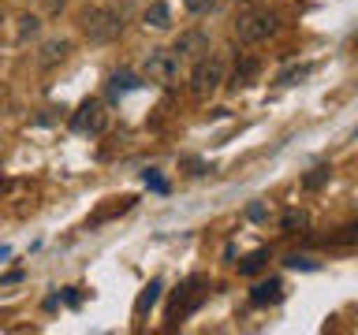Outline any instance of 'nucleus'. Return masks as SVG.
<instances>
[{"label":"nucleus","instance_id":"20e7f679","mask_svg":"<svg viewBox=\"0 0 358 335\" xmlns=\"http://www.w3.org/2000/svg\"><path fill=\"white\" fill-rule=\"evenodd\" d=\"M224 82V60L220 56H201V60H194V67H190V75H187V94L194 97V100H206L213 97L220 89Z\"/></svg>","mask_w":358,"mask_h":335},{"label":"nucleus","instance_id":"4be33fe9","mask_svg":"<svg viewBox=\"0 0 358 335\" xmlns=\"http://www.w3.org/2000/svg\"><path fill=\"white\" fill-rule=\"evenodd\" d=\"M284 265H287V268H306V272H313V268H317V261H313V257H302V253H287Z\"/></svg>","mask_w":358,"mask_h":335},{"label":"nucleus","instance_id":"9b49d317","mask_svg":"<svg viewBox=\"0 0 358 335\" xmlns=\"http://www.w3.org/2000/svg\"><path fill=\"white\" fill-rule=\"evenodd\" d=\"M142 82H138V75H131V71H112L108 75V86H105V97L116 105L120 97H127L131 89H138Z\"/></svg>","mask_w":358,"mask_h":335},{"label":"nucleus","instance_id":"a211bd4d","mask_svg":"<svg viewBox=\"0 0 358 335\" xmlns=\"http://www.w3.org/2000/svg\"><path fill=\"white\" fill-rule=\"evenodd\" d=\"M310 75H313V64H302V67H287V71H280L276 82L280 86H295V82H302V78H310Z\"/></svg>","mask_w":358,"mask_h":335},{"label":"nucleus","instance_id":"2eb2a0df","mask_svg":"<svg viewBox=\"0 0 358 335\" xmlns=\"http://www.w3.org/2000/svg\"><path fill=\"white\" fill-rule=\"evenodd\" d=\"M329 179H332V168H329V164H317V168H310V172L302 175V190H306V194H313V190L329 186Z\"/></svg>","mask_w":358,"mask_h":335},{"label":"nucleus","instance_id":"0eeeda50","mask_svg":"<svg viewBox=\"0 0 358 335\" xmlns=\"http://www.w3.org/2000/svg\"><path fill=\"white\" fill-rule=\"evenodd\" d=\"M172 49H176L179 60H190V64H194V60H201V56L209 52V34H206V30H183V34L176 38Z\"/></svg>","mask_w":358,"mask_h":335},{"label":"nucleus","instance_id":"393cba45","mask_svg":"<svg viewBox=\"0 0 358 335\" xmlns=\"http://www.w3.org/2000/svg\"><path fill=\"white\" fill-rule=\"evenodd\" d=\"M0 27H4V8H0Z\"/></svg>","mask_w":358,"mask_h":335},{"label":"nucleus","instance_id":"a878e982","mask_svg":"<svg viewBox=\"0 0 358 335\" xmlns=\"http://www.w3.org/2000/svg\"><path fill=\"white\" fill-rule=\"evenodd\" d=\"M0 179H4V175H0Z\"/></svg>","mask_w":358,"mask_h":335},{"label":"nucleus","instance_id":"6ab92c4d","mask_svg":"<svg viewBox=\"0 0 358 335\" xmlns=\"http://www.w3.org/2000/svg\"><path fill=\"white\" fill-rule=\"evenodd\" d=\"M306 223H310V216H306V212H299V209H287V212H284V220H280V228H284L287 234H295V231H302V228H306Z\"/></svg>","mask_w":358,"mask_h":335},{"label":"nucleus","instance_id":"6e6552de","mask_svg":"<svg viewBox=\"0 0 358 335\" xmlns=\"http://www.w3.org/2000/svg\"><path fill=\"white\" fill-rule=\"evenodd\" d=\"M67 56H71V41H67V38H49V41H41L34 64H38L41 71H52V67H60Z\"/></svg>","mask_w":358,"mask_h":335},{"label":"nucleus","instance_id":"f3484780","mask_svg":"<svg viewBox=\"0 0 358 335\" xmlns=\"http://www.w3.org/2000/svg\"><path fill=\"white\" fill-rule=\"evenodd\" d=\"M265 265H268V250H254L250 257H243V261H239V276H257Z\"/></svg>","mask_w":358,"mask_h":335},{"label":"nucleus","instance_id":"ddd939ff","mask_svg":"<svg viewBox=\"0 0 358 335\" xmlns=\"http://www.w3.org/2000/svg\"><path fill=\"white\" fill-rule=\"evenodd\" d=\"M142 22H145V27H153V30H168V27H172V8H168L164 0H153V4L142 11Z\"/></svg>","mask_w":358,"mask_h":335},{"label":"nucleus","instance_id":"dca6fc26","mask_svg":"<svg viewBox=\"0 0 358 335\" xmlns=\"http://www.w3.org/2000/svg\"><path fill=\"white\" fill-rule=\"evenodd\" d=\"M41 34V15H34V11H27V15H19V30H15V41L27 45L30 38H38Z\"/></svg>","mask_w":358,"mask_h":335},{"label":"nucleus","instance_id":"b1692460","mask_svg":"<svg viewBox=\"0 0 358 335\" xmlns=\"http://www.w3.org/2000/svg\"><path fill=\"white\" fill-rule=\"evenodd\" d=\"M235 4H246V8H254V4H262V0H235Z\"/></svg>","mask_w":358,"mask_h":335},{"label":"nucleus","instance_id":"412c9836","mask_svg":"<svg viewBox=\"0 0 358 335\" xmlns=\"http://www.w3.org/2000/svg\"><path fill=\"white\" fill-rule=\"evenodd\" d=\"M332 246H347V242H358V223H351V228H340V234H329Z\"/></svg>","mask_w":358,"mask_h":335},{"label":"nucleus","instance_id":"5701e85b","mask_svg":"<svg viewBox=\"0 0 358 335\" xmlns=\"http://www.w3.org/2000/svg\"><path fill=\"white\" fill-rule=\"evenodd\" d=\"M45 4V11H49V15H60V11L67 8V0H41Z\"/></svg>","mask_w":358,"mask_h":335},{"label":"nucleus","instance_id":"f257e3e1","mask_svg":"<svg viewBox=\"0 0 358 335\" xmlns=\"http://www.w3.org/2000/svg\"><path fill=\"white\" fill-rule=\"evenodd\" d=\"M78 30L90 45H112L116 38H123L127 30V11L112 8V4H94L78 11Z\"/></svg>","mask_w":358,"mask_h":335},{"label":"nucleus","instance_id":"7ed1b4c3","mask_svg":"<svg viewBox=\"0 0 358 335\" xmlns=\"http://www.w3.org/2000/svg\"><path fill=\"white\" fill-rule=\"evenodd\" d=\"M280 27H284V19H280L276 11L254 8V11H243V15L235 19V38L243 45H262L268 38H276Z\"/></svg>","mask_w":358,"mask_h":335},{"label":"nucleus","instance_id":"39448f33","mask_svg":"<svg viewBox=\"0 0 358 335\" xmlns=\"http://www.w3.org/2000/svg\"><path fill=\"white\" fill-rule=\"evenodd\" d=\"M179 67L183 60L176 56V49H150L142 60V75L157 86H176L179 82Z\"/></svg>","mask_w":358,"mask_h":335},{"label":"nucleus","instance_id":"1a4fd4ad","mask_svg":"<svg viewBox=\"0 0 358 335\" xmlns=\"http://www.w3.org/2000/svg\"><path fill=\"white\" fill-rule=\"evenodd\" d=\"M284 302V279L268 276V279H257L250 287V306L254 309H265V306H280Z\"/></svg>","mask_w":358,"mask_h":335},{"label":"nucleus","instance_id":"f8f14e48","mask_svg":"<svg viewBox=\"0 0 358 335\" xmlns=\"http://www.w3.org/2000/svg\"><path fill=\"white\" fill-rule=\"evenodd\" d=\"M112 205H105V209H97L94 216L86 220V228H97V223H105V220H112V216H123V212H131L134 209V194H123V198H108Z\"/></svg>","mask_w":358,"mask_h":335},{"label":"nucleus","instance_id":"f03ea898","mask_svg":"<svg viewBox=\"0 0 358 335\" xmlns=\"http://www.w3.org/2000/svg\"><path fill=\"white\" fill-rule=\"evenodd\" d=\"M206 298H209V279L206 276H187L183 283L172 290V302H168V309H164L168 328H176L179 320H187L190 313H198V306Z\"/></svg>","mask_w":358,"mask_h":335},{"label":"nucleus","instance_id":"9d476101","mask_svg":"<svg viewBox=\"0 0 358 335\" xmlns=\"http://www.w3.org/2000/svg\"><path fill=\"white\" fill-rule=\"evenodd\" d=\"M257 75H262V60L257 56H239L231 67V89H243V86H254Z\"/></svg>","mask_w":358,"mask_h":335},{"label":"nucleus","instance_id":"aec40b11","mask_svg":"<svg viewBox=\"0 0 358 335\" xmlns=\"http://www.w3.org/2000/svg\"><path fill=\"white\" fill-rule=\"evenodd\" d=\"M187 15H209L213 8H217V0H183Z\"/></svg>","mask_w":358,"mask_h":335},{"label":"nucleus","instance_id":"423d86ee","mask_svg":"<svg viewBox=\"0 0 358 335\" xmlns=\"http://www.w3.org/2000/svg\"><path fill=\"white\" fill-rule=\"evenodd\" d=\"M105 123H108L105 105H101L97 97H86L83 105H78V112L71 116V131H78V134H101V131H105Z\"/></svg>","mask_w":358,"mask_h":335},{"label":"nucleus","instance_id":"4468645a","mask_svg":"<svg viewBox=\"0 0 358 335\" xmlns=\"http://www.w3.org/2000/svg\"><path fill=\"white\" fill-rule=\"evenodd\" d=\"M161 279H150V283L142 287V295H138V302H134V320H145V313H150L153 306H157V298H161Z\"/></svg>","mask_w":358,"mask_h":335}]
</instances>
